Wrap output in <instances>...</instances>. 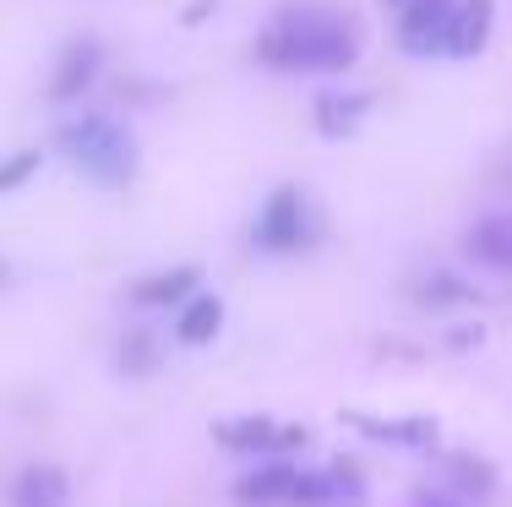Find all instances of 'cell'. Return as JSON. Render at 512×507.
<instances>
[{
  "label": "cell",
  "mask_w": 512,
  "mask_h": 507,
  "mask_svg": "<svg viewBox=\"0 0 512 507\" xmlns=\"http://www.w3.org/2000/svg\"><path fill=\"white\" fill-rule=\"evenodd\" d=\"M256 55L278 71H344L360 60V33L338 11H284L273 28L256 39Z\"/></svg>",
  "instance_id": "cell-1"
},
{
  "label": "cell",
  "mask_w": 512,
  "mask_h": 507,
  "mask_svg": "<svg viewBox=\"0 0 512 507\" xmlns=\"http://www.w3.org/2000/svg\"><path fill=\"white\" fill-rule=\"evenodd\" d=\"M60 153L71 159L77 175H88L93 186H126L137 175V137L109 115H77L60 126Z\"/></svg>",
  "instance_id": "cell-2"
},
{
  "label": "cell",
  "mask_w": 512,
  "mask_h": 507,
  "mask_svg": "<svg viewBox=\"0 0 512 507\" xmlns=\"http://www.w3.org/2000/svg\"><path fill=\"white\" fill-rule=\"evenodd\" d=\"M240 507H306L311 502V469L289 464V458H267L235 486Z\"/></svg>",
  "instance_id": "cell-3"
},
{
  "label": "cell",
  "mask_w": 512,
  "mask_h": 507,
  "mask_svg": "<svg viewBox=\"0 0 512 507\" xmlns=\"http://www.w3.org/2000/svg\"><path fill=\"white\" fill-rule=\"evenodd\" d=\"M311 235V219H306V197H300L295 186H278L273 197H267V208L256 213L251 224V240L262 251H273V257H284V251H300Z\"/></svg>",
  "instance_id": "cell-4"
},
{
  "label": "cell",
  "mask_w": 512,
  "mask_h": 507,
  "mask_svg": "<svg viewBox=\"0 0 512 507\" xmlns=\"http://www.w3.org/2000/svg\"><path fill=\"white\" fill-rule=\"evenodd\" d=\"M213 437L224 442L229 453H240V458H284L289 448L306 442V431L278 426V420H267V415H240V420H229V426H218Z\"/></svg>",
  "instance_id": "cell-5"
},
{
  "label": "cell",
  "mask_w": 512,
  "mask_h": 507,
  "mask_svg": "<svg viewBox=\"0 0 512 507\" xmlns=\"http://www.w3.org/2000/svg\"><path fill=\"white\" fill-rule=\"evenodd\" d=\"M458 0H409L398 11V39L409 55H447V28H453Z\"/></svg>",
  "instance_id": "cell-6"
},
{
  "label": "cell",
  "mask_w": 512,
  "mask_h": 507,
  "mask_svg": "<svg viewBox=\"0 0 512 507\" xmlns=\"http://www.w3.org/2000/svg\"><path fill=\"white\" fill-rule=\"evenodd\" d=\"M463 257L491 273H512V213H485L463 229Z\"/></svg>",
  "instance_id": "cell-7"
},
{
  "label": "cell",
  "mask_w": 512,
  "mask_h": 507,
  "mask_svg": "<svg viewBox=\"0 0 512 507\" xmlns=\"http://www.w3.org/2000/svg\"><path fill=\"white\" fill-rule=\"evenodd\" d=\"M99 66H104V50H99V44H93V39H71L66 50H60V60H55L50 99H55V104L77 99L82 88H93V77H99Z\"/></svg>",
  "instance_id": "cell-8"
},
{
  "label": "cell",
  "mask_w": 512,
  "mask_h": 507,
  "mask_svg": "<svg viewBox=\"0 0 512 507\" xmlns=\"http://www.w3.org/2000/svg\"><path fill=\"white\" fill-rule=\"evenodd\" d=\"M71 502V480L55 464H28L11 480V507H66Z\"/></svg>",
  "instance_id": "cell-9"
},
{
  "label": "cell",
  "mask_w": 512,
  "mask_h": 507,
  "mask_svg": "<svg viewBox=\"0 0 512 507\" xmlns=\"http://www.w3.org/2000/svg\"><path fill=\"white\" fill-rule=\"evenodd\" d=\"M491 22H496V6H491V0H458L453 28H447V55H474V50H485V39H491Z\"/></svg>",
  "instance_id": "cell-10"
},
{
  "label": "cell",
  "mask_w": 512,
  "mask_h": 507,
  "mask_svg": "<svg viewBox=\"0 0 512 507\" xmlns=\"http://www.w3.org/2000/svg\"><path fill=\"white\" fill-rule=\"evenodd\" d=\"M218 328H224V300H218V295H202V289L186 300V306H180V317H175V338H180V344H191V349H197V344H213Z\"/></svg>",
  "instance_id": "cell-11"
},
{
  "label": "cell",
  "mask_w": 512,
  "mask_h": 507,
  "mask_svg": "<svg viewBox=\"0 0 512 507\" xmlns=\"http://www.w3.org/2000/svg\"><path fill=\"white\" fill-rule=\"evenodd\" d=\"M365 502V486L355 469L333 464V469H311V502L306 507H360Z\"/></svg>",
  "instance_id": "cell-12"
},
{
  "label": "cell",
  "mask_w": 512,
  "mask_h": 507,
  "mask_svg": "<svg viewBox=\"0 0 512 507\" xmlns=\"http://www.w3.org/2000/svg\"><path fill=\"white\" fill-rule=\"evenodd\" d=\"M191 295H197V268L153 273V279H142L137 289H131V300H137V306H186Z\"/></svg>",
  "instance_id": "cell-13"
},
{
  "label": "cell",
  "mask_w": 512,
  "mask_h": 507,
  "mask_svg": "<svg viewBox=\"0 0 512 507\" xmlns=\"http://www.w3.org/2000/svg\"><path fill=\"white\" fill-rule=\"evenodd\" d=\"M355 426L365 431V437H376V442H436V426H431V420H393V426H382V420L355 415Z\"/></svg>",
  "instance_id": "cell-14"
},
{
  "label": "cell",
  "mask_w": 512,
  "mask_h": 507,
  "mask_svg": "<svg viewBox=\"0 0 512 507\" xmlns=\"http://www.w3.org/2000/svg\"><path fill=\"white\" fill-rule=\"evenodd\" d=\"M447 475H453L469 497H491V486H496V475L474 453H453V458H447Z\"/></svg>",
  "instance_id": "cell-15"
},
{
  "label": "cell",
  "mask_w": 512,
  "mask_h": 507,
  "mask_svg": "<svg viewBox=\"0 0 512 507\" xmlns=\"http://www.w3.org/2000/svg\"><path fill=\"white\" fill-rule=\"evenodd\" d=\"M365 115V99H322L316 104V120H322L327 137H344V131H355Z\"/></svg>",
  "instance_id": "cell-16"
},
{
  "label": "cell",
  "mask_w": 512,
  "mask_h": 507,
  "mask_svg": "<svg viewBox=\"0 0 512 507\" xmlns=\"http://www.w3.org/2000/svg\"><path fill=\"white\" fill-rule=\"evenodd\" d=\"M414 295H420L425 306H463V300H469L474 289H469V284H458L453 273H431V279L414 284Z\"/></svg>",
  "instance_id": "cell-17"
},
{
  "label": "cell",
  "mask_w": 512,
  "mask_h": 507,
  "mask_svg": "<svg viewBox=\"0 0 512 507\" xmlns=\"http://www.w3.org/2000/svg\"><path fill=\"white\" fill-rule=\"evenodd\" d=\"M33 169H39V153H11V159L0 164V191H17Z\"/></svg>",
  "instance_id": "cell-18"
},
{
  "label": "cell",
  "mask_w": 512,
  "mask_h": 507,
  "mask_svg": "<svg viewBox=\"0 0 512 507\" xmlns=\"http://www.w3.org/2000/svg\"><path fill=\"white\" fill-rule=\"evenodd\" d=\"M414 507H458V502H447V497H436V491H420V497H414Z\"/></svg>",
  "instance_id": "cell-19"
},
{
  "label": "cell",
  "mask_w": 512,
  "mask_h": 507,
  "mask_svg": "<svg viewBox=\"0 0 512 507\" xmlns=\"http://www.w3.org/2000/svg\"><path fill=\"white\" fill-rule=\"evenodd\" d=\"M387 6H393V11H404V6H409V0H387Z\"/></svg>",
  "instance_id": "cell-20"
}]
</instances>
